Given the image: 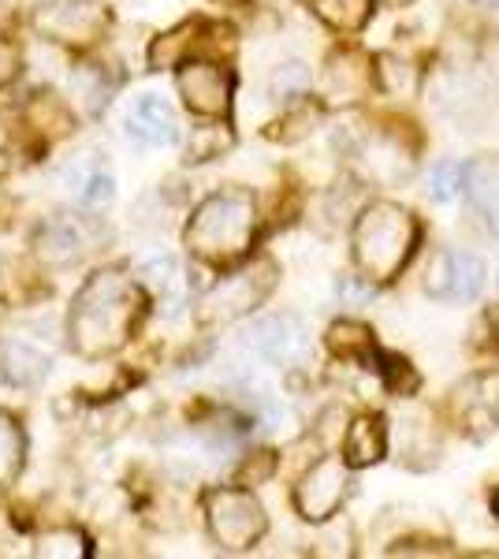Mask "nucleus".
I'll return each mask as SVG.
<instances>
[{"label":"nucleus","instance_id":"f257e3e1","mask_svg":"<svg viewBox=\"0 0 499 559\" xmlns=\"http://www.w3.org/2000/svg\"><path fill=\"white\" fill-rule=\"evenodd\" d=\"M142 318V292L120 273H97L79 292L68 318L71 347L86 358L112 355L127 344Z\"/></svg>","mask_w":499,"mask_h":559},{"label":"nucleus","instance_id":"f03ea898","mask_svg":"<svg viewBox=\"0 0 499 559\" xmlns=\"http://www.w3.org/2000/svg\"><path fill=\"white\" fill-rule=\"evenodd\" d=\"M258 210L247 191H221L205 198L187 224V247L209 265H231L250 250Z\"/></svg>","mask_w":499,"mask_h":559},{"label":"nucleus","instance_id":"7ed1b4c3","mask_svg":"<svg viewBox=\"0 0 499 559\" xmlns=\"http://www.w3.org/2000/svg\"><path fill=\"white\" fill-rule=\"evenodd\" d=\"M417 221L403 205L392 202H377L354 224V261L366 273V280L388 284L399 276V269L411 261L417 247Z\"/></svg>","mask_w":499,"mask_h":559},{"label":"nucleus","instance_id":"20e7f679","mask_svg":"<svg viewBox=\"0 0 499 559\" xmlns=\"http://www.w3.org/2000/svg\"><path fill=\"white\" fill-rule=\"evenodd\" d=\"M205 522L209 534L228 552H242V548L258 545L269 530L265 508L242 489H213L205 496Z\"/></svg>","mask_w":499,"mask_h":559},{"label":"nucleus","instance_id":"39448f33","mask_svg":"<svg viewBox=\"0 0 499 559\" xmlns=\"http://www.w3.org/2000/svg\"><path fill=\"white\" fill-rule=\"evenodd\" d=\"M272 292V265L269 261H253L250 269L224 276L221 284L209 287L202 299V318L205 321H235L242 313H250L265 295Z\"/></svg>","mask_w":499,"mask_h":559},{"label":"nucleus","instance_id":"423d86ee","mask_svg":"<svg viewBox=\"0 0 499 559\" xmlns=\"http://www.w3.org/2000/svg\"><path fill=\"white\" fill-rule=\"evenodd\" d=\"M34 31L49 41L60 45H90L102 38L105 31V12L94 4V0H52V4H41L34 12Z\"/></svg>","mask_w":499,"mask_h":559},{"label":"nucleus","instance_id":"0eeeda50","mask_svg":"<svg viewBox=\"0 0 499 559\" xmlns=\"http://www.w3.org/2000/svg\"><path fill=\"white\" fill-rule=\"evenodd\" d=\"M347 496V466L340 459H321L295 485V508L306 522H324L340 511Z\"/></svg>","mask_w":499,"mask_h":559},{"label":"nucleus","instance_id":"6e6552de","mask_svg":"<svg viewBox=\"0 0 499 559\" xmlns=\"http://www.w3.org/2000/svg\"><path fill=\"white\" fill-rule=\"evenodd\" d=\"M235 79L228 68L209 64V60H187L179 71V94L183 105L198 116H228Z\"/></svg>","mask_w":499,"mask_h":559},{"label":"nucleus","instance_id":"1a4fd4ad","mask_svg":"<svg viewBox=\"0 0 499 559\" xmlns=\"http://www.w3.org/2000/svg\"><path fill=\"white\" fill-rule=\"evenodd\" d=\"M250 347L272 366H292L306 358L310 336H306V324L295 313H272V318H261L250 329Z\"/></svg>","mask_w":499,"mask_h":559},{"label":"nucleus","instance_id":"9d476101","mask_svg":"<svg viewBox=\"0 0 499 559\" xmlns=\"http://www.w3.org/2000/svg\"><path fill=\"white\" fill-rule=\"evenodd\" d=\"M127 134H131L134 142H142V146H168L179 134L176 112H171V105L165 97L142 94L139 102L131 105V112H127Z\"/></svg>","mask_w":499,"mask_h":559},{"label":"nucleus","instance_id":"9b49d317","mask_svg":"<svg viewBox=\"0 0 499 559\" xmlns=\"http://www.w3.org/2000/svg\"><path fill=\"white\" fill-rule=\"evenodd\" d=\"M90 250H94V239H90V231L79 221H71V216H52L38 236V254L41 261H49V265H75Z\"/></svg>","mask_w":499,"mask_h":559},{"label":"nucleus","instance_id":"f8f14e48","mask_svg":"<svg viewBox=\"0 0 499 559\" xmlns=\"http://www.w3.org/2000/svg\"><path fill=\"white\" fill-rule=\"evenodd\" d=\"M63 183L83 198V205H90V210H102L116 194L112 173H108L94 153H79L75 160H68V165H63Z\"/></svg>","mask_w":499,"mask_h":559},{"label":"nucleus","instance_id":"ddd939ff","mask_svg":"<svg viewBox=\"0 0 499 559\" xmlns=\"http://www.w3.org/2000/svg\"><path fill=\"white\" fill-rule=\"evenodd\" d=\"M455 411L474 432L496 429L499 421V377H474L455 392Z\"/></svg>","mask_w":499,"mask_h":559},{"label":"nucleus","instance_id":"4468645a","mask_svg":"<svg viewBox=\"0 0 499 559\" xmlns=\"http://www.w3.org/2000/svg\"><path fill=\"white\" fill-rule=\"evenodd\" d=\"M49 373V355L41 347L26 344V340H8L0 344V377L8 384H20V388H34L45 381Z\"/></svg>","mask_w":499,"mask_h":559},{"label":"nucleus","instance_id":"2eb2a0df","mask_svg":"<svg viewBox=\"0 0 499 559\" xmlns=\"http://www.w3.org/2000/svg\"><path fill=\"white\" fill-rule=\"evenodd\" d=\"M213 31H216V26H213V23H202V20L176 26L171 34H165V38L153 41V49H150L153 68L187 64V60L194 57V52H202V49H205V45H209V34H213Z\"/></svg>","mask_w":499,"mask_h":559},{"label":"nucleus","instance_id":"dca6fc26","mask_svg":"<svg viewBox=\"0 0 499 559\" xmlns=\"http://www.w3.org/2000/svg\"><path fill=\"white\" fill-rule=\"evenodd\" d=\"M361 157H366V176L377 183H395V179L411 176V157L395 139H369Z\"/></svg>","mask_w":499,"mask_h":559},{"label":"nucleus","instance_id":"f3484780","mask_svg":"<svg viewBox=\"0 0 499 559\" xmlns=\"http://www.w3.org/2000/svg\"><path fill=\"white\" fill-rule=\"evenodd\" d=\"M388 437H384V421L377 414H361L351 421L347 429V463L351 466H369L384 455Z\"/></svg>","mask_w":499,"mask_h":559},{"label":"nucleus","instance_id":"a211bd4d","mask_svg":"<svg viewBox=\"0 0 499 559\" xmlns=\"http://www.w3.org/2000/svg\"><path fill=\"white\" fill-rule=\"evenodd\" d=\"M139 276H142V284H146L161 302L176 306L179 299H183V269H179V261L171 258V254L146 258L139 265Z\"/></svg>","mask_w":499,"mask_h":559},{"label":"nucleus","instance_id":"6ab92c4d","mask_svg":"<svg viewBox=\"0 0 499 559\" xmlns=\"http://www.w3.org/2000/svg\"><path fill=\"white\" fill-rule=\"evenodd\" d=\"M41 146L23 112H0V168H12L15 157H26Z\"/></svg>","mask_w":499,"mask_h":559},{"label":"nucleus","instance_id":"aec40b11","mask_svg":"<svg viewBox=\"0 0 499 559\" xmlns=\"http://www.w3.org/2000/svg\"><path fill=\"white\" fill-rule=\"evenodd\" d=\"M313 8L317 20H324L332 31H343V34H354L369 23L373 15V0H306Z\"/></svg>","mask_w":499,"mask_h":559},{"label":"nucleus","instance_id":"412c9836","mask_svg":"<svg viewBox=\"0 0 499 559\" xmlns=\"http://www.w3.org/2000/svg\"><path fill=\"white\" fill-rule=\"evenodd\" d=\"M26 463V432L8 411H0V485H12Z\"/></svg>","mask_w":499,"mask_h":559},{"label":"nucleus","instance_id":"4be33fe9","mask_svg":"<svg viewBox=\"0 0 499 559\" xmlns=\"http://www.w3.org/2000/svg\"><path fill=\"white\" fill-rule=\"evenodd\" d=\"M369 75L373 71H369V60L361 52H340L329 64V86L340 97H358L369 86Z\"/></svg>","mask_w":499,"mask_h":559},{"label":"nucleus","instance_id":"5701e85b","mask_svg":"<svg viewBox=\"0 0 499 559\" xmlns=\"http://www.w3.org/2000/svg\"><path fill=\"white\" fill-rule=\"evenodd\" d=\"M485 261L466 254V250H459V254H451V295L462 302L477 299L480 287H485Z\"/></svg>","mask_w":499,"mask_h":559},{"label":"nucleus","instance_id":"b1692460","mask_svg":"<svg viewBox=\"0 0 499 559\" xmlns=\"http://www.w3.org/2000/svg\"><path fill=\"white\" fill-rule=\"evenodd\" d=\"M112 79L105 75L102 64H83L71 75V90H75L79 97H83V105L90 108V112H102V108L108 105V94H112Z\"/></svg>","mask_w":499,"mask_h":559},{"label":"nucleus","instance_id":"393cba45","mask_svg":"<svg viewBox=\"0 0 499 559\" xmlns=\"http://www.w3.org/2000/svg\"><path fill=\"white\" fill-rule=\"evenodd\" d=\"M329 344L340 358H369V350H373V332L358 321H340V324H332Z\"/></svg>","mask_w":499,"mask_h":559},{"label":"nucleus","instance_id":"a878e982","mask_svg":"<svg viewBox=\"0 0 499 559\" xmlns=\"http://www.w3.org/2000/svg\"><path fill=\"white\" fill-rule=\"evenodd\" d=\"M470 191H474L480 213H485V224L499 236V176L492 173H470Z\"/></svg>","mask_w":499,"mask_h":559},{"label":"nucleus","instance_id":"bb28decb","mask_svg":"<svg viewBox=\"0 0 499 559\" xmlns=\"http://www.w3.org/2000/svg\"><path fill=\"white\" fill-rule=\"evenodd\" d=\"M470 183V168L459 165V160H448V165H437V173H432V194L440 198V202H451V198H459L466 191Z\"/></svg>","mask_w":499,"mask_h":559},{"label":"nucleus","instance_id":"cd10ccee","mask_svg":"<svg viewBox=\"0 0 499 559\" xmlns=\"http://www.w3.org/2000/svg\"><path fill=\"white\" fill-rule=\"evenodd\" d=\"M377 369H380V377H384V384H388V392H392V395H411L414 388H417V373L403 362V358L380 355Z\"/></svg>","mask_w":499,"mask_h":559},{"label":"nucleus","instance_id":"c85d7f7f","mask_svg":"<svg viewBox=\"0 0 499 559\" xmlns=\"http://www.w3.org/2000/svg\"><path fill=\"white\" fill-rule=\"evenodd\" d=\"M38 556L79 559V556H86V537L79 534V530H60V534H45L38 540Z\"/></svg>","mask_w":499,"mask_h":559},{"label":"nucleus","instance_id":"c756f323","mask_svg":"<svg viewBox=\"0 0 499 559\" xmlns=\"http://www.w3.org/2000/svg\"><path fill=\"white\" fill-rule=\"evenodd\" d=\"M272 94L284 97V102H292V97H302L306 86H310V71H306L302 64H284L272 75Z\"/></svg>","mask_w":499,"mask_h":559},{"label":"nucleus","instance_id":"7c9ffc66","mask_svg":"<svg viewBox=\"0 0 499 559\" xmlns=\"http://www.w3.org/2000/svg\"><path fill=\"white\" fill-rule=\"evenodd\" d=\"M224 146H228V134H221V131H198L194 134V142H190V160H209V157H216Z\"/></svg>","mask_w":499,"mask_h":559},{"label":"nucleus","instance_id":"2f4dec72","mask_svg":"<svg viewBox=\"0 0 499 559\" xmlns=\"http://www.w3.org/2000/svg\"><path fill=\"white\" fill-rule=\"evenodd\" d=\"M425 287L432 295H451V254H437L429 265V276H425Z\"/></svg>","mask_w":499,"mask_h":559},{"label":"nucleus","instance_id":"473e14b6","mask_svg":"<svg viewBox=\"0 0 499 559\" xmlns=\"http://www.w3.org/2000/svg\"><path fill=\"white\" fill-rule=\"evenodd\" d=\"M20 75V49L12 41L0 38V90H4L12 79Z\"/></svg>","mask_w":499,"mask_h":559},{"label":"nucleus","instance_id":"72a5a7b5","mask_svg":"<svg viewBox=\"0 0 499 559\" xmlns=\"http://www.w3.org/2000/svg\"><path fill=\"white\" fill-rule=\"evenodd\" d=\"M340 292L347 295L351 302H354V299H369V295H373V292H369V284H366V287H358L351 276H347V280H340Z\"/></svg>","mask_w":499,"mask_h":559},{"label":"nucleus","instance_id":"f704fd0d","mask_svg":"<svg viewBox=\"0 0 499 559\" xmlns=\"http://www.w3.org/2000/svg\"><path fill=\"white\" fill-rule=\"evenodd\" d=\"M20 15V0H0V26H8Z\"/></svg>","mask_w":499,"mask_h":559},{"label":"nucleus","instance_id":"c9c22d12","mask_svg":"<svg viewBox=\"0 0 499 559\" xmlns=\"http://www.w3.org/2000/svg\"><path fill=\"white\" fill-rule=\"evenodd\" d=\"M384 4H392V8H399V4H411V0H384Z\"/></svg>","mask_w":499,"mask_h":559},{"label":"nucleus","instance_id":"e433bc0d","mask_svg":"<svg viewBox=\"0 0 499 559\" xmlns=\"http://www.w3.org/2000/svg\"><path fill=\"white\" fill-rule=\"evenodd\" d=\"M488 4H496V8H499V0H488Z\"/></svg>","mask_w":499,"mask_h":559},{"label":"nucleus","instance_id":"4c0bfd02","mask_svg":"<svg viewBox=\"0 0 499 559\" xmlns=\"http://www.w3.org/2000/svg\"><path fill=\"white\" fill-rule=\"evenodd\" d=\"M0 205H4V194H0Z\"/></svg>","mask_w":499,"mask_h":559}]
</instances>
